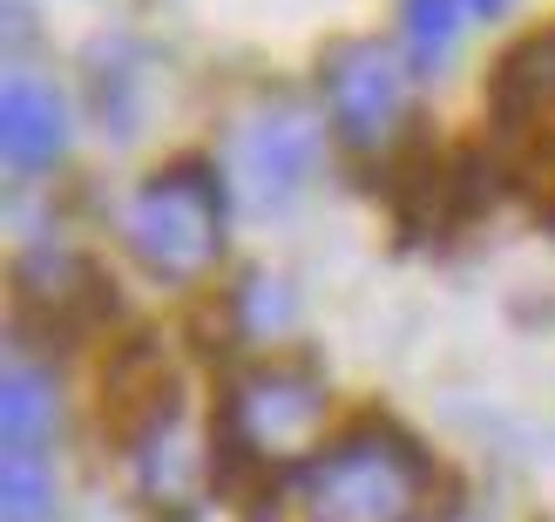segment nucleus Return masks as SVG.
Listing matches in <instances>:
<instances>
[{
	"instance_id": "1",
	"label": "nucleus",
	"mask_w": 555,
	"mask_h": 522,
	"mask_svg": "<svg viewBox=\"0 0 555 522\" xmlns=\"http://www.w3.org/2000/svg\"><path fill=\"white\" fill-rule=\"evenodd\" d=\"M427 502V461L393 428H352L305 475L312 522H413Z\"/></svg>"
},
{
	"instance_id": "2",
	"label": "nucleus",
	"mask_w": 555,
	"mask_h": 522,
	"mask_svg": "<svg viewBox=\"0 0 555 522\" xmlns=\"http://www.w3.org/2000/svg\"><path fill=\"white\" fill-rule=\"evenodd\" d=\"M122 238L135 265L163 285H190L204 279L224 252V190L204 163H170L156 170L122 211Z\"/></svg>"
},
{
	"instance_id": "3",
	"label": "nucleus",
	"mask_w": 555,
	"mask_h": 522,
	"mask_svg": "<svg viewBox=\"0 0 555 522\" xmlns=\"http://www.w3.org/2000/svg\"><path fill=\"white\" fill-rule=\"evenodd\" d=\"M325 428V387L298 367H258L231 387L224 434L244 461H298Z\"/></svg>"
},
{
	"instance_id": "4",
	"label": "nucleus",
	"mask_w": 555,
	"mask_h": 522,
	"mask_svg": "<svg viewBox=\"0 0 555 522\" xmlns=\"http://www.w3.org/2000/svg\"><path fill=\"white\" fill-rule=\"evenodd\" d=\"M325 109H332V129H339L352 150L393 143L400 123H406V109H413V81H406L400 48H386V41L332 48V62H325Z\"/></svg>"
},
{
	"instance_id": "5",
	"label": "nucleus",
	"mask_w": 555,
	"mask_h": 522,
	"mask_svg": "<svg viewBox=\"0 0 555 522\" xmlns=\"http://www.w3.org/2000/svg\"><path fill=\"white\" fill-rule=\"evenodd\" d=\"M237 163H244V183H251L264 204L292 198V190L312 177V163H319V123L305 116V109L278 102V109H264V116L244 129Z\"/></svg>"
},
{
	"instance_id": "6",
	"label": "nucleus",
	"mask_w": 555,
	"mask_h": 522,
	"mask_svg": "<svg viewBox=\"0 0 555 522\" xmlns=\"http://www.w3.org/2000/svg\"><path fill=\"white\" fill-rule=\"evenodd\" d=\"M135 488L156 502V509H190L204 488V448L197 434H190V421L170 407H156L150 428L135 434Z\"/></svg>"
},
{
	"instance_id": "7",
	"label": "nucleus",
	"mask_w": 555,
	"mask_h": 522,
	"mask_svg": "<svg viewBox=\"0 0 555 522\" xmlns=\"http://www.w3.org/2000/svg\"><path fill=\"white\" fill-rule=\"evenodd\" d=\"M62 143H68L62 96L35 75H8V89H0V156H8V170L35 177L62 156Z\"/></svg>"
},
{
	"instance_id": "8",
	"label": "nucleus",
	"mask_w": 555,
	"mask_h": 522,
	"mask_svg": "<svg viewBox=\"0 0 555 522\" xmlns=\"http://www.w3.org/2000/svg\"><path fill=\"white\" fill-rule=\"evenodd\" d=\"M494 116L508 129L555 123V27L548 35H529L502 62V75H494Z\"/></svg>"
},
{
	"instance_id": "9",
	"label": "nucleus",
	"mask_w": 555,
	"mask_h": 522,
	"mask_svg": "<svg viewBox=\"0 0 555 522\" xmlns=\"http://www.w3.org/2000/svg\"><path fill=\"white\" fill-rule=\"evenodd\" d=\"M508 0H406L400 8V48L413 68H440L467 41V27L502 14Z\"/></svg>"
},
{
	"instance_id": "10",
	"label": "nucleus",
	"mask_w": 555,
	"mask_h": 522,
	"mask_svg": "<svg viewBox=\"0 0 555 522\" xmlns=\"http://www.w3.org/2000/svg\"><path fill=\"white\" fill-rule=\"evenodd\" d=\"M54 434V387L35 360H8L0 380V442L8 448H48Z\"/></svg>"
},
{
	"instance_id": "11",
	"label": "nucleus",
	"mask_w": 555,
	"mask_h": 522,
	"mask_svg": "<svg viewBox=\"0 0 555 522\" xmlns=\"http://www.w3.org/2000/svg\"><path fill=\"white\" fill-rule=\"evenodd\" d=\"M54 509V475L41 448H8L0 461V515L8 522H48Z\"/></svg>"
}]
</instances>
